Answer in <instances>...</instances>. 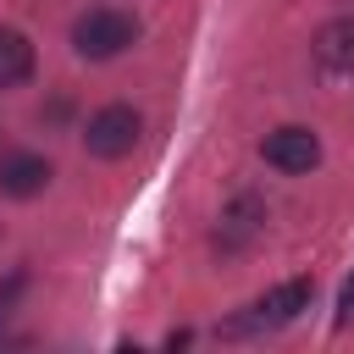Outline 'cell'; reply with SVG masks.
<instances>
[{
  "label": "cell",
  "mask_w": 354,
  "mask_h": 354,
  "mask_svg": "<svg viewBox=\"0 0 354 354\" xmlns=\"http://www.w3.org/2000/svg\"><path fill=\"white\" fill-rule=\"evenodd\" d=\"M310 299H315V282H310V277H288V282L266 288L243 315H232V321L221 326V337H260V332H282V326H293V321L310 310Z\"/></svg>",
  "instance_id": "cell-1"
},
{
  "label": "cell",
  "mask_w": 354,
  "mask_h": 354,
  "mask_svg": "<svg viewBox=\"0 0 354 354\" xmlns=\"http://www.w3.org/2000/svg\"><path fill=\"white\" fill-rule=\"evenodd\" d=\"M133 39H138V17L122 11V6H88L72 22V50L83 61H116Z\"/></svg>",
  "instance_id": "cell-2"
},
{
  "label": "cell",
  "mask_w": 354,
  "mask_h": 354,
  "mask_svg": "<svg viewBox=\"0 0 354 354\" xmlns=\"http://www.w3.org/2000/svg\"><path fill=\"white\" fill-rule=\"evenodd\" d=\"M138 133H144V116L116 100V105H100V111L83 122V149H88L94 160H122V155H133Z\"/></svg>",
  "instance_id": "cell-3"
},
{
  "label": "cell",
  "mask_w": 354,
  "mask_h": 354,
  "mask_svg": "<svg viewBox=\"0 0 354 354\" xmlns=\"http://www.w3.org/2000/svg\"><path fill=\"white\" fill-rule=\"evenodd\" d=\"M260 160L277 166L282 177H304V171L321 166V138H315V127H299V122L271 127V133L260 138Z\"/></svg>",
  "instance_id": "cell-4"
},
{
  "label": "cell",
  "mask_w": 354,
  "mask_h": 354,
  "mask_svg": "<svg viewBox=\"0 0 354 354\" xmlns=\"http://www.w3.org/2000/svg\"><path fill=\"white\" fill-rule=\"evenodd\" d=\"M260 227H266V199L260 194H232L227 210H221V221H216V249L238 254V249H249L260 238Z\"/></svg>",
  "instance_id": "cell-5"
},
{
  "label": "cell",
  "mask_w": 354,
  "mask_h": 354,
  "mask_svg": "<svg viewBox=\"0 0 354 354\" xmlns=\"http://www.w3.org/2000/svg\"><path fill=\"white\" fill-rule=\"evenodd\" d=\"M310 61L326 77H354V17H332L310 39Z\"/></svg>",
  "instance_id": "cell-6"
},
{
  "label": "cell",
  "mask_w": 354,
  "mask_h": 354,
  "mask_svg": "<svg viewBox=\"0 0 354 354\" xmlns=\"http://www.w3.org/2000/svg\"><path fill=\"white\" fill-rule=\"evenodd\" d=\"M50 177H55V166L44 160V155H6L0 160V194L6 199H33V194H44L50 188Z\"/></svg>",
  "instance_id": "cell-7"
},
{
  "label": "cell",
  "mask_w": 354,
  "mask_h": 354,
  "mask_svg": "<svg viewBox=\"0 0 354 354\" xmlns=\"http://www.w3.org/2000/svg\"><path fill=\"white\" fill-rule=\"evenodd\" d=\"M33 77V44L17 28H0V88H17Z\"/></svg>",
  "instance_id": "cell-8"
},
{
  "label": "cell",
  "mask_w": 354,
  "mask_h": 354,
  "mask_svg": "<svg viewBox=\"0 0 354 354\" xmlns=\"http://www.w3.org/2000/svg\"><path fill=\"white\" fill-rule=\"evenodd\" d=\"M22 288H28V266H17V271H6V277H0V326H6V315L17 310Z\"/></svg>",
  "instance_id": "cell-9"
},
{
  "label": "cell",
  "mask_w": 354,
  "mask_h": 354,
  "mask_svg": "<svg viewBox=\"0 0 354 354\" xmlns=\"http://www.w3.org/2000/svg\"><path fill=\"white\" fill-rule=\"evenodd\" d=\"M354 321V271H348V282L337 288V326H348Z\"/></svg>",
  "instance_id": "cell-10"
}]
</instances>
